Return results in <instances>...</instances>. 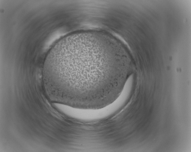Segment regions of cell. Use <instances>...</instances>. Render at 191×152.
Returning a JSON list of instances; mask_svg holds the SVG:
<instances>
[{"instance_id":"6da1fadb","label":"cell","mask_w":191,"mask_h":152,"mask_svg":"<svg viewBox=\"0 0 191 152\" xmlns=\"http://www.w3.org/2000/svg\"><path fill=\"white\" fill-rule=\"evenodd\" d=\"M120 44L99 33L71 34L48 54L43 78L54 102L80 109H99L121 93L128 78Z\"/></svg>"}]
</instances>
